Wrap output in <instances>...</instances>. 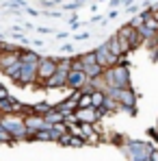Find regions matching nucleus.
<instances>
[{"label":"nucleus","instance_id":"35","mask_svg":"<svg viewBox=\"0 0 158 161\" xmlns=\"http://www.w3.org/2000/svg\"><path fill=\"white\" fill-rule=\"evenodd\" d=\"M43 44H46V42H43V39H35V42H33V46H35V48H41V46H43Z\"/></svg>","mask_w":158,"mask_h":161},{"label":"nucleus","instance_id":"16","mask_svg":"<svg viewBox=\"0 0 158 161\" xmlns=\"http://www.w3.org/2000/svg\"><path fill=\"white\" fill-rule=\"evenodd\" d=\"M20 72H22V63L18 61V63H13L11 68H7L2 74H4V76H9V80H13V85H15L18 79H20Z\"/></svg>","mask_w":158,"mask_h":161},{"label":"nucleus","instance_id":"9","mask_svg":"<svg viewBox=\"0 0 158 161\" xmlns=\"http://www.w3.org/2000/svg\"><path fill=\"white\" fill-rule=\"evenodd\" d=\"M74 118H76L78 124H95V122H100V115H98V109L95 107L76 109L74 111Z\"/></svg>","mask_w":158,"mask_h":161},{"label":"nucleus","instance_id":"11","mask_svg":"<svg viewBox=\"0 0 158 161\" xmlns=\"http://www.w3.org/2000/svg\"><path fill=\"white\" fill-rule=\"evenodd\" d=\"M43 89H67V74L56 70V74L43 83Z\"/></svg>","mask_w":158,"mask_h":161},{"label":"nucleus","instance_id":"38","mask_svg":"<svg viewBox=\"0 0 158 161\" xmlns=\"http://www.w3.org/2000/svg\"><path fill=\"white\" fill-rule=\"evenodd\" d=\"M117 15H119V11H115V9H113V11L108 13V20H113V18H117Z\"/></svg>","mask_w":158,"mask_h":161},{"label":"nucleus","instance_id":"6","mask_svg":"<svg viewBox=\"0 0 158 161\" xmlns=\"http://www.w3.org/2000/svg\"><path fill=\"white\" fill-rule=\"evenodd\" d=\"M18 87H35L37 85V63H22L20 79L15 83Z\"/></svg>","mask_w":158,"mask_h":161},{"label":"nucleus","instance_id":"2","mask_svg":"<svg viewBox=\"0 0 158 161\" xmlns=\"http://www.w3.org/2000/svg\"><path fill=\"white\" fill-rule=\"evenodd\" d=\"M102 79L106 80V87H113V89H126V87H130V68H126V65L108 68V70H104Z\"/></svg>","mask_w":158,"mask_h":161},{"label":"nucleus","instance_id":"33","mask_svg":"<svg viewBox=\"0 0 158 161\" xmlns=\"http://www.w3.org/2000/svg\"><path fill=\"white\" fill-rule=\"evenodd\" d=\"M7 96H11V94H9V92H7V87L0 83V100H2V98H7Z\"/></svg>","mask_w":158,"mask_h":161},{"label":"nucleus","instance_id":"37","mask_svg":"<svg viewBox=\"0 0 158 161\" xmlns=\"http://www.w3.org/2000/svg\"><path fill=\"white\" fill-rule=\"evenodd\" d=\"M39 33H41V35H50L52 31H50V28H46V26H41V28H39Z\"/></svg>","mask_w":158,"mask_h":161},{"label":"nucleus","instance_id":"40","mask_svg":"<svg viewBox=\"0 0 158 161\" xmlns=\"http://www.w3.org/2000/svg\"><path fill=\"white\" fill-rule=\"evenodd\" d=\"M80 26H82V24H80V22H72V28H74V31H78Z\"/></svg>","mask_w":158,"mask_h":161},{"label":"nucleus","instance_id":"13","mask_svg":"<svg viewBox=\"0 0 158 161\" xmlns=\"http://www.w3.org/2000/svg\"><path fill=\"white\" fill-rule=\"evenodd\" d=\"M104 44L108 46V50L115 54V57H128V54H124V46H121V39H119L117 35H110V37L106 39Z\"/></svg>","mask_w":158,"mask_h":161},{"label":"nucleus","instance_id":"29","mask_svg":"<svg viewBox=\"0 0 158 161\" xmlns=\"http://www.w3.org/2000/svg\"><path fill=\"white\" fill-rule=\"evenodd\" d=\"M82 4H84L82 0H74V2H67V4H63V9H65V11H76V9H80V7H82Z\"/></svg>","mask_w":158,"mask_h":161},{"label":"nucleus","instance_id":"21","mask_svg":"<svg viewBox=\"0 0 158 161\" xmlns=\"http://www.w3.org/2000/svg\"><path fill=\"white\" fill-rule=\"evenodd\" d=\"M56 70H59V72H65V74H69V70H72V57H67V59H61V57H56Z\"/></svg>","mask_w":158,"mask_h":161},{"label":"nucleus","instance_id":"43","mask_svg":"<svg viewBox=\"0 0 158 161\" xmlns=\"http://www.w3.org/2000/svg\"><path fill=\"white\" fill-rule=\"evenodd\" d=\"M0 37H2V35H0Z\"/></svg>","mask_w":158,"mask_h":161},{"label":"nucleus","instance_id":"39","mask_svg":"<svg viewBox=\"0 0 158 161\" xmlns=\"http://www.w3.org/2000/svg\"><path fill=\"white\" fill-rule=\"evenodd\" d=\"M119 4H124V0H110V7H119Z\"/></svg>","mask_w":158,"mask_h":161},{"label":"nucleus","instance_id":"25","mask_svg":"<svg viewBox=\"0 0 158 161\" xmlns=\"http://www.w3.org/2000/svg\"><path fill=\"white\" fill-rule=\"evenodd\" d=\"M35 142H52L50 129H46V131H39V133H35Z\"/></svg>","mask_w":158,"mask_h":161},{"label":"nucleus","instance_id":"12","mask_svg":"<svg viewBox=\"0 0 158 161\" xmlns=\"http://www.w3.org/2000/svg\"><path fill=\"white\" fill-rule=\"evenodd\" d=\"M54 109L59 111V113H63V118H67V115H74V111L78 109V105L74 103V100H69V98H65V100H61V103H56Z\"/></svg>","mask_w":158,"mask_h":161},{"label":"nucleus","instance_id":"7","mask_svg":"<svg viewBox=\"0 0 158 161\" xmlns=\"http://www.w3.org/2000/svg\"><path fill=\"white\" fill-rule=\"evenodd\" d=\"M117 37L126 39V42L130 44V48H132V50H136V48H141V46H143V39H141L139 31H136V28H132L130 24H124V26H119V28H117Z\"/></svg>","mask_w":158,"mask_h":161},{"label":"nucleus","instance_id":"32","mask_svg":"<svg viewBox=\"0 0 158 161\" xmlns=\"http://www.w3.org/2000/svg\"><path fill=\"white\" fill-rule=\"evenodd\" d=\"M89 37H91L89 33H76V35H74V39H76V42H82V39H89Z\"/></svg>","mask_w":158,"mask_h":161},{"label":"nucleus","instance_id":"26","mask_svg":"<svg viewBox=\"0 0 158 161\" xmlns=\"http://www.w3.org/2000/svg\"><path fill=\"white\" fill-rule=\"evenodd\" d=\"M82 146H87V139H84V137H74V135H72L69 148H82Z\"/></svg>","mask_w":158,"mask_h":161},{"label":"nucleus","instance_id":"23","mask_svg":"<svg viewBox=\"0 0 158 161\" xmlns=\"http://www.w3.org/2000/svg\"><path fill=\"white\" fill-rule=\"evenodd\" d=\"M80 57V61H82V65L87 68V65H95L98 63V57H95V50H89V53H84V54H78Z\"/></svg>","mask_w":158,"mask_h":161},{"label":"nucleus","instance_id":"1","mask_svg":"<svg viewBox=\"0 0 158 161\" xmlns=\"http://www.w3.org/2000/svg\"><path fill=\"white\" fill-rule=\"evenodd\" d=\"M156 148L154 142H143V139H126V144L119 148L121 155L128 161H145L150 159L152 150Z\"/></svg>","mask_w":158,"mask_h":161},{"label":"nucleus","instance_id":"34","mask_svg":"<svg viewBox=\"0 0 158 161\" xmlns=\"http://www.w3.org/2000/svg\"><path fill=\"white\" fill-rule=\"evenodd\" d=\"M24 11H26L28 15H39V13H41V11H37V9H30V7H26Z\"/></svg>","mask_w":158,"mask_h":161},{"label":"nucleus","instance_id":"17","mask_svg":"<svg viewBox=\"0 0 158 161\" xmlns=\"http://www.w3.org/2000/svg\"><path fill=\"white\" fill-rule=\"evenodd\" d=\"M52 109H54V105L48 103V100H41V103H35V105H33V111H35L37 115H43V118H46Z\"/></svg>","mask_w":158,"mask_h":161},{"label":"nucleus","instance_id":"3","mask_svg":"<svg viewBox=\"0 0 158 161\" xmlns=\"http://www.w3.org/2000/svg\"><path fill=\"white\" fill-rule=\"evenodd\" d=\"M0 120H2L4 131L11 133L13 144H18V142H28V131H26V124H24V118H22V115L11 113V115H2Z\"/></svg>","mask_w":158,"mask_h":161},{"label":"nucleus","instance_id":"41","mask_svg":"<svg viewBox=\"0 0 158 161\" xmlns=\"http://www.w3.org/2000/svg\"><path fill=\"white\" fill-rule=\"evenodd\" d=\"M130 4H134V0H124V7H126V9H128Z\"/></svg>","mask_w":158,"mask_h":161},{"label":"nucleus","instance_id":"8","mask_svg":"<svg viewBox=\"0 0 158 161\" xmlns=\"http://www.w3.org/2000/svg\"><path fill=\"white\" fill-rule=\"evenodd\" d=\"M93 50H95V57H98V65H102L104 70L115 68V65H117L119 57H115V54L110 53L106 44H100V46H98V48H93Z\"/></svg>","mask_w":158,"mask_h":161},{"label":"nucleus","instance_id":"5","mask_svg":"<svg viewBox=\"0 0 158 161\" xmlns=\"http://www.w3.org/2000/svg\"><path fill=\"white\" fill-rule=\"evenodd\" d=\"M24 124H26V131H28V142H35V133L50 129V124L46 122V118H43V115H37V113L26 115V118H24Z\"/></svg>","mask_w":158,"mask_h":161},{"label":"nucleus","instance_id":"36","mask_svg":"<svg viewBox=\"0 0 158 161\" xmlns=\"http://www.w3.org/2000/svg\"><path fill=\"white\" fill-rule=\"evenodd\" d=\"M150 159H152V161H158V148H154V150H152V155H150Z\"/></svg>","mask_w":158,"mask_h":161},{"label":"nucleus","instance_id":"18","mask_svg":"<svg viewBox=\"0 0 158 161\" xmlns=\"http://www.w3.org/2000/svg\"><path fill=\"white\" fill-rule=\"evenodd\" d=\"M84 74H87V79H89V80L100 79V76L104 74V68L98 65V63H95V65H87V68H84Z\"/></svg>","mask_w":158,"mask_h":161},{"label":"nucleus","instance_id":"42","mask_svg":"<svg viewBox=\"0 0 158 161\" xmlns=\"http://www.w3.org/2000/svg\"><path fill=\"white\" fill-rule=\"evenodd\" d=\"M156 46H158V33H156Z\"/></svg>","mask_w":158,"mask_h":161},{"label":"nucleus","instance_id":"15","mask_svg":"<svg viewBox=\"0 0 158 161\" xmlns=\"http://www.w3.org/2000/svg\"><path fill=\"white\" fill-rule=\"evenodd\" d=\"M18 59H20V63H39L41 54L37 53V50H33V48H24Z\"/></svg>","mask_w":158,"mask_h":161},{"label":"nucleus","instance_id":"28","mask_svg":"<svg viewBox=\"0 0 158 161\" xmlns=\"http://www.w3.org/2000/svg\"><path fill=\"white\" fill-rule=\"evenodd\" d=\"M87 107H93L91 105V94H82L78 100V109H87Z\"/></svg>","mask_w":158,"mask_h":161},{"label":"nucleus","instance_id":"19","mask_svg":"<svg viewBox=\"0 0 158 161\" xmlns=\"http://www.w3.org/2000/svg\"><path fill=\"white\" fill-rule=\"evenodd\" d=\"M102 107L106 109V113L110 115V113H117V111H121V105L115 100V98H110V96H106V100H104V105Z\"/></svg>","mask_w":158,"mask_h":161},{"label":"nucleus","instance_id":"24","mask_svg":"<svg viewBox=\"0 0 158 161\" xmlns=\"http://www.w3.org/2000/svg\"><path fill=\"white\" fill-rule=\"evenodd\" d=\"M128 24H130L132 28H136V31H139V28H141L143 24H145V15H143V11H141V13H136V15L132 18V20L128 22Z\"/></svg>","mask_w":158,"mask_h":161},{"label":"nucleus","instance_id":"22","mask_svg":"<svg viewBox=\"0 0 158 161\" xmlns=\"http://www.w3.org/2000/svg\"><path fill=\"white\" fill-rule=\"evenodd\" d=\"M46 122H48L50 126H54V124H61V122H65V118H63V113H59L56 109H52V111L46 115Z\"/></svg>","mask_w":158,"mask_h":161},{"label":"nucleus","instance_id":"4","mask_svg":"<svg viewBox=\"0 0 158 161\" xmlns=\"http://www.w3.org/2000/svg\"><path fill=\"white\" fill-rule=\"evenodd\" d=\"M56 74V57H41L37 63V85L43 87V83Z\"/></svg>","mask_w":158,"mask_h":161},{"label":"nucleus","instance_id":"31","mask_svg":"<svg viewBox=\"0 0 158 161\" xmlns=\"http://www.w3.org/2000/svg\"><path fill=\"white\" fill-rule=\"evenodd\" d=\"M139 7H141V4H130V7H128L126 11H128L130 15H136V13H141V11H139Z\"/></svg>","mask_w":158,"mask_h":161},{"label":"nucleus","instance_id":"10","mask_svg":"<svg viewBox=\"0 0 158 161\" xmlns=\"http://www.w3.org/2000/svg\"><path fill=\"white\" fill-rule=\"evenodd\" d=\"M87 83H89V79H87V74L82 70H69V74H67V89H82Z\"/></svg>","mask_w":158,"mask_h":161},{"label":"nucleus","instance_id":"30","mask_svg":"<svg viewBox=\"0 0 158 161\" xmlns=\"http://www.w3.org/2000/svg\"><path fill=\"white\" fill-rule=\"evenodd\" d=\"M61 53L72 54V53H74V44H63V46H61Z\"/></svg>","mask_w":158,"mask_h":161},{"label":"nucleus","instance_id":"14","mask_svg":"<svg viewBox=\"0 0 158 161\" xmlns=\"http://www.w3.org/2000/svg\"><path fill=\"white\" fill-rule=\"evenodd\" d=\"M20 59H18V53H11V50H4V53H0V74L7 70V68H11L13 63H18Z\"/></svg>","mask_w":158,"mask_h":161},{"label":"nucleus","instance_id":"27","mask_svg":"<svg viewBox=\"0 0 158 161\" xmlns=\"http://www.w3.org/2000/svg\"><path fill=\"white\" fill-rule=\"evenodd\" d=\"M9 144H13L11 133H9V131H4V129H0V146H9Z\"/></svg>","mask_w":158,"mask_h":161},{"label":"nucleus","instance_id":"20","mask_svg":"<svg viewBox=\"0 0 158 161\" xmlns=\"http://www.w3.org/2000/svg\"><path fill=\"white\" fill-rule=\"evenodd\" d=\"M104 100H106V94H104V92H100V89L91 92V105H93L95 109L102 107V105H104Z\"/></svg>","mask_w":158,"mask_h":161}]
</instances>
